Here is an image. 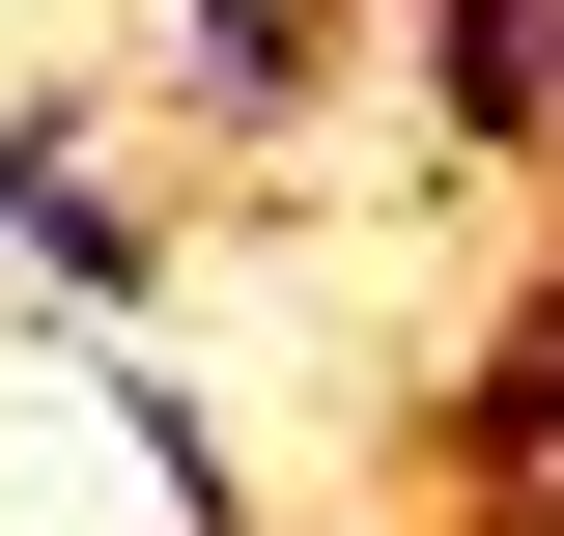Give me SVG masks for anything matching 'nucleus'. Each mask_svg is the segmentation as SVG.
<instances>
[{"mask_svg": "<svg viewBox=\"0 0 564 536\" xmlns=\"http://www.w3.org/2000/svg\"><path fill=\"white\" fill-rule=\"evenodd\" d=\"M423 480H452L480 536H536V480H564V226L508 255V311L423 367Z\"/></svg>", "mask_w": 564, "mask_h": 536, "instance_id": "nucleus-1", "label": "nucleus"}, {"mask_svg": "<svg viewBox=\"0 0 564 536\" xmlns=\"http://www.w3.org/2000/svg\"><path fill=\"white\" fill-rule=\"evenodd\" d=\"M395 57L452 170H564V0H395Z\"/></svg>", "mask_w": 564, "mask_h": 536, "instance_id": "nucleus-2", "label": "nucleus"}]
</instances>
